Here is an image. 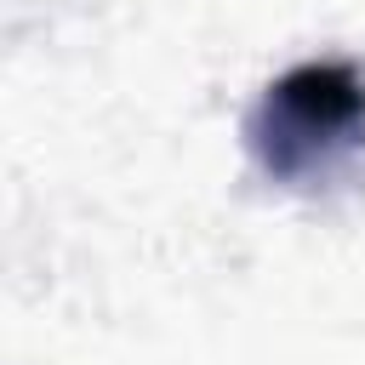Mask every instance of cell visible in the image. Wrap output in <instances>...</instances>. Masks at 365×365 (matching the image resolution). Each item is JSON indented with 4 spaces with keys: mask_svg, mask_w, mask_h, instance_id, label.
Returning <instances> with one entry per match:
<instances>
[{
    "mask_svg": "<svg viewBox=\"0 0 365 365\" xmlns=\"http://www.w3.org/2000/svg\"><path fill=\"white\" fill-rule=\"evenodd\" d=\"M251 148L279 182H325L365 148V80L348 63H302L279 74L251 114Z\"/></svg>",
    "mask_w": 365,
    "mask_h": 365,
    "instance_id": "6da1fadb",
    "label": "cell"
}]
</instances>
